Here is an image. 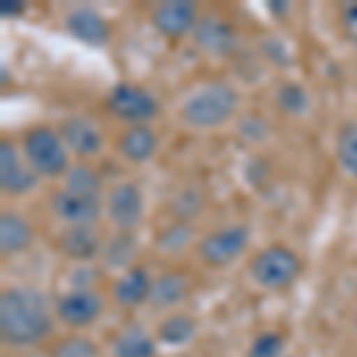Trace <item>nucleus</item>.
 <instances>
[{
  "label": "nucleus",
  "mask_w": 357,
  "mask_h": 357,
  "mask_svg": "<svg viewBox=\"0 0 357 357\" xmlns=\"http://www.w3.org/2000/svg\"><path fill=\"white\" fill-rule=\"evenodd\" d=\"M48 301L36 289H10L0 296V333L10 345H33L50 333Z\"/></svg>",
  "instance_id": "nucleus-1"
},
{
  "label": "nucleus",
  "mask_w": 357,
  "mask_h": 357,
  "mask_svg": "<svg viewBox=\"0 0 357 357\" xmlns=\"http://www.w3.org/2000/svg\"><path fill=\"white\" fill-rule=\"evenodd\" d=\"M238 107V93L227 82H207L186 96L181 105V119L193 129H215L234 117Z\"/></svg>",
  "instance_id": "nucleus-2"
},
{
  "label": "nucleus",
  "mask_w": 357,
  "mask_h": 357,
  "mask_svg": "<svg viewBox=\"0 0 357 357\" xmlns=\"http://www.w3.org/2000/svg\"><path fill=\"white\" fill-rule=\"evenodd\" d=\"M24 160L38 176H60L67 174L72 167L62 136L48 126H33L31 131H26Z\"/></svg>",
  "instance_id": "nucleus-3"
},
{
  "label": "nucleus",
  "mask_w": 357,
  "mask_h": 357,
  "mask_svg": "<svg viewBox=\"0 0 357 357\" xmlns=\"http://www.w3.org/2000/svg\"><path fill=\"white\" fill-rule=\"evenodd\" d=\"M301 274V257L286 245H269L250 260V276L269 291L286 289Z\"/></svg>",
  "instance_id": "nucleus-4"
},
{
  "label": "nucleus",
  "mask_w": 357,
  "mask_h": 357,
  "mask_svg": "<svg viewBox=\"0 0 357 357\" xmlns=\"http://www.w3.org/2000/svg\"><path fill=\"white\" fill-rule=\"evenodd\" d=\"M107 110L117 119H122V122L136 126V124L151 122L155 114H158L160 105L151 91L134 84H117L110 91V96H107Z\"/></svg>",
  "instance_id": "nucleus-5"
},
{
  "label": "nucleus",
  "mask_w": 357,
  "mask_h": 357,
  "mask_svg": "<svg viewBox=\"0 0 357 357\" xmlns=\"http://www.w3.org/2000/svg\"><path fill=\"white\" fill-rule=\"evenodd\" d=\"M248 241H250V231L243 224H231V227L207 234L198 243V255L200 260L212 264V267H222V264L234 262L245 250Z\"/></svg>",
  "instance_id": "nucleus-6"
},
{
  "label": "nucleus",
  "mask_w": 357,
  "mask_h": 357,
  "mask_svg": "<svg viewBox=\"0 0 357 357\" xmlns=\"http://www.w3.org/2000/svg\"><path fill=\"white\" fill-rule=\"evenodd\" d=\"M107 217L119 231H131L143 220V195L136 183H117L107 195Z\"/></svg>",
  "instance_id": "nucleus-7"
},
{
  "label": "nucleus",
  "mask_w": 357,
  "mask_h": 357,
  "mask_svg": "<svg viewBox=\"0 0 357 357\" xmlns=\"http://www.w3.org/2000/svg\"><path fill=\"white\" fill-rule=\"evenodd\" d=\"M195 45L210 55H229L238 45L234 26L217 15H200L193 29Z\"/></svg>",
  "instance_id": "nucleus-8"
},
{
  "label": "nucleus",
  "mask_w": 357,
  "mask_h": 357,
  "mask_svg": "<svg viewBox=\"0 0 357 357\" xmlns=\"http://www.w3.org/2000/svg\"><path fill=\"white\" fill-rule=\"evenodd\" d=\"M65 29L77 41L93 45V48H100V45L110 41V24H107V20L98 10L86 8V5L69 10L65 17Z\"/></svg>",
  "instance_id": "nucleus-9"
},
{
  "label": "nucleus",
  "mask_w": 357,
  "mask_h": 357,
  "mask_svg": "<svg viewBox=\"0 0 357 357\" xmlns=\"http://www.w3.org/2000/svg\"><path fill=\"white\" fill-rule=\"evenodd\" d=\"M53 210L62 222L69 227H93V222L100 217V198H91V195L72 193V191H57L53 195Z\"/></svg>",
  "instance_id": "nucleus-10"
},
{
  "label": "nucleus",
  "mask_w": 357,
  "mask_h": 357,
  "mask_svg": "<svg viewBox=\"0 0 357 357\" xmlns=\"http://www.w3.org/2000/svg\"><path fill=\"white\" fill-rule=\"evenodd\" d=\"M195 22H198V13H195V5L188 0H169V3H160L153 10V24L167 38H178L193 31Z\"/></svg>",
  "instance_id": "nucleus-11"
},
{
  "label": "nucleus",
  "mask_w": 357,
  "mask_h": 357,
  "mask_svg": "<svg viewBox=\"0 0 357 357\" xmlns=\"http://www.w3.org/2000/svg\"><path fill=\"white\" fill-rule=\"evenodd\" d=\"M36 172L20 160V153L10 141L0 143V186L5 193L22 195L36 186Z\"/></svg>",
  "instance_id": "nucleus-12"
},
{
  "label": "nucleus",
  "mask_w": 357,
  "mask_h": 357,
  "mask_svg": "<svg viewBox=\"0 0 357 357\" xmlns=\"http://www.w3.org/2000/svg\"><path fill=\"white\" fill-rule=\"evenodd\" d=\"M102 312V301L96 291L91 289H77L67 293L65 298H60L57 303V314L62 321L72 326H86L91 321H96Z\"/></svg>",
  "instance_id": "nucleus-13"
},
{
  "label": "nucleus",
  "mask_w": 357,
  "mask_h": 357,
  "mask_svg": "<svg viewBox=\"0 0 357 357\" xmlns=\"http://www.w3.org/2000/svg\"><path fill=\"white\" fill-rule=\"evenodd\" d=\"M60 136L69 151H74L77 155H93L102 146L100 129L89 117H82V114L67 117L60 126Z\"/></svg>",
  "instance_id": "nucleus-14"
},
{
  "label": "nucleus",
  "mask_w": 357,
  "mask_h": 357,
  "mask_svg": "<svg viewBox=\"0 0 357 357\" xmlns=\"http://www.w3.org/2000/svg\"><path fill=\"white\" fill-rule=\"evenodd\" d=\"M117 148L124 160L141 165V162H148L155 155V151H158V136H155V131L148 124H136L124 131Z\"/></svg>",
  "instance_id": "nucleus-15"
},
{
  "label": "nucleus",
  "mask_w": 357,
  "mask_h": 357,
  "mask_svg": "<svg viewBox=\"0 0 357 357\" xmlns=\"http://www.w3.org/2000/svg\"><path fill=\"white\" fill-rule=\"evenodd\" d=\"M60 250L72 260H91L100 252V236L93 227H69L60 236Z\"/></svg>",
  "instance_id": "nucleus-16"
},
{
  "label": "nucleus",
  "mask_w": 357,
  "mask_h": 357,
  "mask_svg": "<svg viewBox=\"0 0 357 357\" xmlns=\"http://www.w3.org/2000/svg\"><path fill=\"white\" fill-rule=\"evenodd\" d=\"M31 238L33 231L24 217L13 210H5L0 215V248H3L5 255H15V252L26 250Z\"/></svg>",
  "instance_id": "nucleus-17"
},
{
  "label": "nucleus",
  "mask_w": 357,
  "mask_h": 357,
  "mask_svg": "<svg viewBox=\"0 0 357 357\" xmlns=\"http://www.w3.org/2000/svg\"><path fill=\"white\" fill-rule=\"evenodd\" d=\"M151 279L143 267H131L129 272H124L114 284V301L124 307H134V305L143 303L151 296Z\"/></svg>",
  "instance_id": "nucleus-18"
},
{
  "label": "nucleus",
  "mask_w": 357,
  "mask_h": 357,
  "mask_svg": "<svg viewBox=\"0 0 357 357\" xmlns=\"http://www.w3.org/2000/svg\"><path fill=\"white\" fill-rule=\"evenodd\" d=\"M112 350L114 357H155V341L138 326H129L117 333Z\"/></svg>",
  "instance_id": "nucleus-19"
},
{
  "label": "nucleus",
  "mask_w": 357,
  "mask_h": 357,
  "mask_svg": "<svg viewBox=\"0 0 357 357\" xmlns=\"http://www.w3.org/2000/svg\"><path fill=\"white\" fill-rule=\"evenodd\" d=\"M188 291V281L181 274H162L158 281H153L151 286V296L148 301L158 307H167V305H174L186 296Z\"/></svg>",
  "instance_id": "nucleus-20"
},
{
  "label": "nucleus",
  "mask_w": 357,
  "mask_h": 357,
  "mask_svg": "<svg viewBox=\"0 0 357 357\" xmlns=\"http://www.w3.org/2000/svg\"><path fill=\"white\" fill-rule=\"evenodd\" d=\"M65 191L100 198V176L86 165H72L65 174Z\"/></svg>",
  "instance_id": "nucleus-21"
},
{
  "label": "nucleus",
  "mask_w": 357,
  "mask_h": 357,
  "mask_svg": "<svg viewBox=\"0 0 357 357\" xmlns=\"http://www.w3.org/2000/svg\"><path fill=\"white\" fill-rule=\"evenodd\" d=\"M336 155L345 174L357 178V124L348 122L341 126L336 138Z\"/></svg>",
  "instance_id": "nucleus-22"
},
{
  "label": "nucleus",
  "mask_w": 357,
  "mask_h": 357,
  "mask_svg": "<svg viewBox=\"0 0 357 357\" xmlns=\"http://www.w3.org/2000/svg\"><path fill=\"white\" fill-rule=\"evenodd\" d=\"M158 336L165 345H183L195 336V321L186 314H174L160 324Z\"/></svg>",
  "instance_id": "nucleus-23"
},
{
  "label": "nucleus",
  "mask_w": 357,
  "mask_h": 357,
  "mask_svg": "<svg viewBox=\"0 0 357 357\" xmlns=\"http://www.w3.org/2000/svg\"><path fill=\"white\" fill-rule=\"evenodd\" d=\"M276 102L284 112L303 114L310 107V96L301 84H284L276 91Z\"/></svg>",
  "instance_id": "nucleus-24"
},
{
  "label": "nucleus",
  "mask_w": 357,
  "mask_h": 357,
  "mask_svg": "<svg viewBox=\"0 0 357 357\" xmlns=\"http://www.w3.org/2000/svg\"><path fill=\"white\" fill-rule=\"evenodd\" d=\"M134 255H136V241L131 238V231H122L105 245V260L110 267H126Z\"/></svg>",
  "instance_id": "nucleus-25"
},
{
  "label": "nucleus",
  "mask_w": 357,
  "mask_h": 357,
  "mask_svg": "<svg viewBox=\"0 0 357 357\" xmlns=\"http://www.w3.org/2000/svg\"><path fill=\"white\" fill-rule=\"evenodd\" d=\"M191 241V227L183 222H176L172 227H167L162 234L158 236V245L162 252H178L181 248L188 245Z\"/></svg>",
  "instance_id": "nucleus-26"
},
{
  "label": "nucleus",
  "mask_w": 357,
  "mask_h": 357,
  "mask_svg": "<svg viewBox=\"0 0 357 357\" xmlns=\"http://www.w3.org/2000/svg\"><path fill=\"white\" fill-rule=\"evenodd\" d=\"M281 350H284V338L274 331H267L260 333L252 341L250 350H248V357H279Z\"/></svg>",
  "instance_id": "nucleus-27"
},
{
  "label": "nucleus",
  "mask_w": 357,
  "mask_h": 357,
  "mask_svg": "<svg viewBox=\"0 0 357 357\" xmlns=\"http://www.w3.org/2000/svg\"><path fill=\"white\" fill-rule=\"evenodd\" d=\"M53 357H98V350L93 341H89V338L72 336L57 345L53 350Z\"/></svg>",
  "instance_id": "nucleus-28"
},
{
  "label": "nucleus",
  "mask_w": 357,
  "mask_h": 357,
  "mask_svg": "<svg viewBox=\"0 0 357 357\" xmlns=\"http://www.w3.org/2000/svg\"><path fill=\"white\" fill-rule=\"evenodd\" d=\"M341 24H343V31H345V36H348V41L357 48V3H350L343 8Z\"/></svg>",
  "instance_id": "nucleus-29"
},
{
  "label": "nucleus",
  "mask_w": 357,
  "mask_h": 357,
  "mask_svg": "<svg viewBox=\"0 0 357 357\" xmlns=\"http://www.w3.org/2000/svg\"><path fill=\"white\" fill-rule=\"evenodd\" d=\"M0 15L3 17L24 15V3H20V0H3V3H0Z\"/></svg>",
  "instance_id": "nucleus-30"
},
{
  "label": "nucleus",
  "mask_w": 357,
  "mask_h": 357,
  "mask_svg": "<svg viewBox=\"0 0 357 357\" xmlns=\"http://www.w3.org/2000/svg\"><path fill=\"white\" fill-rule=\"evenodd\" d=\"M267 8L272 10L274 15H284V13H289V3H284V0H279V3H267Z\"/></svg>",
  "instance_id": "nucleus-31"
}]
</instances>
